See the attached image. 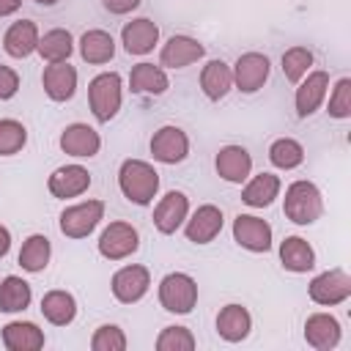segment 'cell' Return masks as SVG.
<instances>
[{
	"label": "cell",
	"instance_id": "1",
	"mask_svg": "<svg viewBox=\"0 0 351 351\" xmlns=\"http://www.w3.org/2000/svg\"><path fill=\"white\" fill-rule=\"evenodd\" d=\"M118 189L134 206H151L159 195V173L145 159H123L118 165Z\"/></svg>",
	"mask_w": 351,
	"mask_h": 351
},
{
	"label": "cell",
	"instance_id": "2",
	"mask_svg": "<svg viewBox=\"0 0 351 351\" xmlns=\"http://www.w3.org/2000/svg\"><path fill=\"white\" fill-rule=\"evenodd\" d=\"M282 214H285V219H291L293 225H302V228L318 222L324 214V195H321L318 184H313L307 178L291 181L285 186Z\"/></svg>",
	"mask_w": 351,
	"mask_h": 351
},
{
	"label": "cell",
	"instance_id": "3",
	"mask_svg": "<svg viewBox=\"0 0 351 351\" xmlns=\"http://www.w3.org/2000/svg\"><path fill=\"white\" fill-rule=\"evenodd\" d=\"M123 104V80L118 71H101L88 82V107L99 123H110Z\"/></svg>",
	"mask_w": 351,
	"mask_h": 351
},
{
	"label": "cell",
	"instance_id": "4",
	"mask_svg": "<svg viewBox=\"0 0 351 351\" xmlns=\"http://www.w3.org/2000/svg\"><path fill=\"white\" fill-rule=\"evenodd\" d=\"M162 310L173 315H189L197 304V280L186 271H167L156 288Z\"/></svg>",
	"mask_w": 351,
	"mask_h": 351
},
{
	"label": "cell",
	"instance_id": "5",
	"mask_svg": "<svg viewBox=\"0 0 351 351\" xmlns=\"http://www.w3.org/2000/svg\"><path fill=\"white\" fill-rule=\"evenodd\" d=\"M104 219V200H82V203H74V206H66L58 217V228L66 239H88L99 222Z\"/></svg>",
	"mask_w": 351,
	"mask_h": 351
},
{
	"label": "cell",
	"instance_id": "6",
	"mask_svg": "<svg viewBox=\"0 0 351 351\" xmlns=\"http://www.w3.org/2000/svg\"><path fill=\"white\" fill-rule=\"evenodd\" d=\"M307 296L318 307H337L351 299V274L340 266L326 269L307 282Z\"/></svg>",
	"mask_w": 351,
	"mask_h": 351
},
{
	"label": "cell",
	"instance_id": "7",
	"mask_svg": "<svg viewBox=\"0 0 351 351\" xmlns=\"http://www.w3.org/2000/svg\"><path fill=\"white\" fill-rule=\"evenodd\" d=\"M96 250H99V255L107 258V261H126V258H132V255L140 250V230H137L132 222L115 219V222H110V225L99 233Z\"/></svg>",
	"mask_w": 351,
	"mask_h": 351
},
{
	"label": "cell",
	"instance_id": "8",
	"mask_svg": "<svg viewBox=\"0 0 351 351\" xmlns=\"http://www.w3.org/2000/svg\"><path fill=\"white\" fill-rule=\"evenodd\" d=\"M148 151H151L154 162H159V165H181L189 156V137L181 126L165 123L151 134Z\"/></svg>",
	"mask_w": 351,
	"mask_h": 351
},
{
	"label": "cell",
	"instance_id": "9",
	"mask_svg": "<svg viewBox=\"0 0 351 351\" xmlns=\"http://www.w3.org/2000/svg\"><path fill=\"white\" fill-rule=\"evenodd\" d=\"M230 233H233V241L247 252H269L274 244L271 225L258 214H236Z\"/></svg>",
	"mask_w": 351,
	"mask_h": 351
},
{
	"label": "cell",
	"instance_id": "10",
	"mask_svg": "<svg viewBox=\"0 0 351 351\" xmlns=\"http://www.w3.org/2000/svg\"><path fill=\"white\" fill-rule=\"evenodd\" d=\"M233 71V88H239L241 93H258L271 74V60L263 52H244L236 58V63L230 66Z\"/></svg>",
	"mask_w": 351,
	"mask_h": 351
},
{
	"label": "cell",
	"instance_id": "11",
	"mask_svg": "<svg viewBox=\"0 0 351 351\" xmlns=\"http://www.w3.org/2000/svg\"><path fill=\"white\" fill-rule=\"evenodd\" d=\"M329 93V71L324 69H310L299 82H296V93H293V110L296 118H310L313 112H318V107L326 101Z\"/></svg>",
	"mask_w": 351,
	"mask_h": 351
},
{
	"label": "cell",
	"instance_id": "12",
	"mask_svg": "<svg viewBox=\"0 0 351 351\" xmlns=\"http://www.w3.org/2000/svg\"><path fill=\"white\" fill-rule=\"evenodd\" d=\"M151 288V271L143 263H126L110 277V291L121 304H137Z\"/></svg>",
	"mask_w": 351,
	"mask_h": 351
},
{
	"label": "cell",
	"instance_id": "13",
	"mask_svg": "<svg viewBox=\"0 0 351 351\" xmlns=\"http://www.w3.org/2000/svg\"><path fill=\"white\" fill-rule=\"evenodd\" d=\"M90 181H93V178H90V170L82 167V165H77V162H71V165H60V167H55V170L49 173L47 189H49L52 197L69 200V197L85 195V192L90 189Z\"/></svg>",
	"mask_w": 351,
	"mask_h": 351
},
{
	"label": "cell",
	"instance_id": "14",
	"mask_svg": "<svg viewBox=\"0 0 351 351\" xmlns=\"http://www.w3.org/2000/svg\"><path fill=\"white\" fill-rule=\"evenodd\" d=\"M186 217H189V197L181 189L165 192L154 206V228L162 236H173L178 228H184Z\"/></svg>",
	"mask_w": 351,
	"mask_h": 351
},
{
	"label": "cell",
	"instance_id": "15",
	"mask_svg": "<svg viewBox=\"0 0 351 351\" xmlns=\"http://www.w3.org/2000/svg\"><path fill=\"white\" fill-rule=\"evenodd\" d=\"M222 225H225L222 208L214 206V203H203V206H197V208L186 217V222H184V236H186V241H192V244H211V241L222 233Z\"/></svg>",
	"mask_w": 351,
	"mask_h": 351
},
{
	"label": "cell",
	"instance_id": "16",
	"mask_svg": "<svg viewBox=\"0 0 351 351\" xmlns=\"http://www.w3.org/2000/svg\"><path fill=\"white\" fill-rule=\"evenodd\" d=\"M203 55H206V47L197 38L184 36V33H176V36H170L162 44V49H159V66L162 69H186V66L203 60Z\"/></svg>",
	"mask_w": 351,
	"mask_h": 351
},
{
	"label": "cell",
	"instance_id": "17",
	"mask_svg": "<svg viewBox=\"0 0 351 351\" xmlns=\"http://www.w3.org/2000/svg\"><path fill=\"white\" fill-rule=\"evenodd\" d=\"M58 145L71 159H93L101 151V134L88 123H69L60 132Z\"/></svg>",
	"mask_w": 351,
	"mask_h": 351
},
{
	"label": "cell",
	"instance_id": "18",
	"mask_svg": "<svg viewBox=\"0 0 351 351\" xmlns=\"http://www.w3.org/2000/svg\"><path fill=\"white\" fill-rule=\"evenodd\" d=\"M343 340L340 321L332 313H310L304 321V343L315 351H332Z\"/></svg>",
	"mask_w": 351,
	"mask_h": 351
},
{
	"label": "cell",
	"instance_id": "19",
	"mask_svg": "<svg viewBox=\"0 0 351 351\" xmlns=\"http://www.w3.org/2000/svg\"><path fill=\"white\" fill-rule=\"evenodd\" d=\"M121 44L129 55H148L159 44V25L148 16H134L121 27Z\"/></svg>",
	"mask_w": 351,
	"mask_h": 351
},
{
	"label": "cell",
	"instance_id": "20",
	"mask_svg": "<svg viewBox=\"0 0 351 351\" xmlns=\"http://www.w3.org/2000/svg\"><path fill=\"white\" fill-rule=\"evenodd\" d=\"M214 170L228 184H244L252 176V156L244 145H222L214 156Z\"/></svg>",
	"mask_w": 351,
	"mask_h": 351
},
{
	"label": "cell",
	"instance_id": "21",
	"mask_svg": "<svg viewBox=\"0 0 351 351\" xmlns=\"http://www.w3.org/2000/svg\"><path fill=\"white\" fill-rule=\"evenodd\" d=\"M38 38H41V33L33 19H16L3 33V49L8 58L25 60L38 49Z\"/></svg>",
	"mask_w": 351,
	"mask_h": 351
},
{
	"label": "cell",
	"instance_id": "22",
	"mask_svg": "<svg viewBox=\"0 0 351 351\" xmlns=\"http://www.w3.org/2000/svg\"><path fill=\"white\" fill-rule=\"evenodd\" d=\"M41 88L49 101H69L77 93V69L69 60L47 63L41 71Z\"/></svg>",
	"mask_w": 351,
	"mask_h": 351
},
{
	"label": "cell",
	"instance_id": "23",
	"mask_svg": "<svg viewBox=\"0 0 351 351\" xmlns=\"http://www.w3.org/2000/svg\"><path fill=\"white\" fill-rule=\"evenodd\" d=\"M214 326H217V335H219L225 343H241V340H247L250 332H252V315H250V310H247L244 304L230 302V304L219 307Z\"/></svg>",
	"mask_w": 351,
	"mask_h": 351
},
{
	"label": "cell",
	"instance_id": "24",
	"mask_svg": "<svg viewBox=\"0 0 351 351\" xmlns=\"http://www.w3.org/2000/svg\"><path fill=\"white\" fill-rule=\"evenodd\" d=\"M170 88V77L167 69H162L159 63H137L129 71V90L137 96H162Z\"/></svg>",
	"mask_w": 351,
	"mask_h": 351
},
{
	"label": "cell",
	"instance_id": "25",
	"mask_svg": "<svg viewBox=\"0 0 351 351\" xmlns=\"http://www.w3.org/2000/svg\"><path fill=\"white\" fill-rule=\"evenodd\" d=\"M0 340L8 351H38L44 348L47 337H44V329L33 321H8L3 329H0Z\"/></svg>",
	"mask_w": 351,
	"mask_h": 351
},
{
	"label": "cell",
	"instance_id": "26",
	"mask_svg": "<svg viewBox=\"0 0 351 351\" xmlns=\"http://www.w3.org/2000/svg\"><path fill=\"white\" fill-rule=\"evenodd\" d=\"M282 192V181L280 176L274 173H258V176H250L241 186V200L250 206V208H269Z\"/></svg>",
	"mask_w": 351,
	"mask_h": 351
},
{
	"label": "cell",
	"instance_id": "27",
	"mask_svg": "<svg viewBox=\"0 0 351 351\" xmlns=\"http://www.w3.org/2000/svg\"><path fill=\"white\" fill-rule=\"evenodd\" d=\"M280 263L291 274H307L315 269V250L302 236H285L280 241Z\"/></svg>",
	"mask_w": 351,
	"mask_h": 351
},
{
	"label": "cell",
	"instance_id": "28",
	"mask_svg": "<svg viewBox=\"0 0 351 351\" xmlns=\"http://www.w3.org/2000/svg\"><path fill=\"white\" fill-rule=\"evenodd\" d=\"M77 49H80V58L90 66H104L115 58V38L112 33L101 30V27H90L80 36L77 41Z\"/></svg>",
	"mask_w": 351,
	"mask_h": 351
},
{
	"label": "cell",
	"instance_id": "29",
	"mask_svg": "<svg viewBox=\"0 0 351 351\" xmlns=\"http://www.w3.org/2000/svg\"><path fill=\"white\" fill-rule=\"evenodd\" d=\"M41 315L52 326H69L77 318V299L63 288H52L41 296Z\"/></svg>",
	"mask_w": 351,
	"mask_h": 351
},
{
	"label": "cell",
	"instance_id": "30",
	"mask_svg": "<svg viewBox=\"0 0 351 351\" xmlns=\"http://www.w3.org/2000/svg\"><path fill=\"white\" fill-rule=\"evenodd\" d=\"M230 88H233V71H230V66L225 60L214 58L200 69V90H203V96L208 101L225 99L230 93Z\"/></svg>",
	"mask_w": 351,
	"mask_h": 351
},
{
	"label": "cell",
	"instance_id": "31",
	"mask_svg": "<svg viewBox=\"0 0 351 351\" xmlns=\"http://www.w3.org/2000/svg\"><path fill=\"white\" fill-rule=\"evenodd\" d=\"M33 302V288L25 277L19 274H5L0 277V313L14 315V313H25Z\"/></svg>",
	"mask_w": 351,
	"mask_h": 351
},
{
	"label": "cell",
	"instance_id": "32",
	"mask_svg": "<svg viewBox=\"0 0 351 351\" xmlns=\"http://www.w3.org/2000/svg\"><path fill=\"white\" fill-rule=\"evenodd\" d=\"M49 258H52V244L44 233H30L22 247H19V255H16V263L22 266V271L27 274H38L49 266Z\"/></svg>",
	"mask_w": 351,
	"mask_h": 351
},
{
	"label": "cell",
	"instance_id": "33",
	"mask_svg": "<svg viewBox=\"0 0 351 351\" xmlns=\"http://www.w3.org/2000/svg\"><path fill=\"white\" fill-rule=\"evenodd\" d=\"M36 52H38L41 60H47V63H63V60H69L71 52H74V36H71L66 27H52V30H47V33L38 38V49H36Z\"/></svg>",
	"mask_w": 351,
	"mask_h": 351
},
{
	"label": "cell",
	"instance_id": "34",
	"mask_svg": "<svg viewBox=\"0 0 351 351\" xmlns=\"http://www.w3.org/2000/svg\"><path fill=\"white\" fill-rule=\"evenodd\" d=\"M269 162L277 170H296L304 162V145L293 137H277L269 145Z\"/></svg>",
	"mask_w": 351,
	"mask_h": 351
},
{
	"label": "cell",
	"instance_id": "35",
	"mask_svg": "<svg viewBox=\"0 0 351 351\" xmlns=\"http://www.w3.org/2000/svg\"><path fill=\"white\" fill-rule=\"evenodd\" d=\"M313 52L307 49V47H302V44H293V47H288L285 52H282V74H285V80L288 82H299L310 69H313Z\"/></svg>",
	"mask_w": 351,
	"mask_h": 351
},
{
	"label": "cell",
	"instance_id": "36",
	"mask_svg": "<svg viewBox=\"0 0 351 351\" xmlns=\"http://www.w3.org/2000/svg\"><path fill=\"white\" fill-rule=\"evenodd\" d=\"M156 351H192L197 346L195 335L189 326H181V324H170L165 326L159 335H156Z\"/></svg>",
	"mask_w": 351,
	"mask_h": 351
},
{
	"label": "cell",
	"instance_id": "37",
	"mask_svg": "<svg viewBox=\"0 0 351 351\" xmlns=\"http://www.w3.org/2000/svg\"><path fill=\"white\" fill-rule=\"evenodd\" d=\"M27 145V129L16 118H0V156L22 154Z\"/></svg>",
	"mask_w": 351,
	"mask_h": 351
},
{
	"label": "cell",
	"instance_id": "38",
	"mask_svg": "<svg viewBox=\"0 0 351 351\" xmlns=\"http://www.w3.org/2000/svg\"><path fill=\"white\" fill-rule=\"evenodd\" d=\"M326 112H329V118H335V121L351 118V77H340V80L332 85Z\"/></svg>",
	"mask_w": 351,
	"mask_h": 351
},
{
	"label": "cell",
	"instance_id": "39",
	"mask_svg": "<svg viewBox=\"0 0 351 351\" xmlns=\"http://www.w3.org/2000/svg\"><path fill=\"white\" fill-rule=\"evenodd\" d=\"M126 346H129L126 335L118 324H101L90 335V348L93 351H123Z\"/></svg>",
	"mask_w": 351,
	"mask_h": 351
},
{
	"label": "cell",
	"instance_id": "40",
	"mask_svg": "<svg viewBox=\"0 0 351 351\" xmlns=\"http://www.w3.org/2000/svg\"><path fill=\"white\" fill-rule=\"evenodd\" d=\"M16 93H19V74L11 66L0 63V101L14 99Z\"/></svg>",
	"mask_w": 351,
	"mask_h": 351
},
{
	"label": "cell",
	"instance_id": "41",
	"mask_svg": "<svg viewBox=\"0 0 351 351\" xmlns=\"http://www.w3.org/2000/svg\"><path fill=\"white\" fill-rule=\"evenodd\" d=\"M143 0H101L104 11L112 14V16H123V14H132Z\"/></svg>",
	"mask_w": 351,
	"mask_h": 351
},
{
	"label": "cell",
	"instance_id": "42",
	"mask_svg": "<svg viewBox=\"0 0 351 351\" xmlns=\"http://www.w3.org/2000/svg\"><path fill=\"white\" fill-rule=\"evenodd\" d=\"M22 8V0H0V19L3 16H14Z\"/></svg>",
	"mask_w": 351,
	"mask_h": 351
},
{
	"label": "cell",
	"instance_id": "43",
	"mask_svg": "<svg viewBox=\"0 0 351 351\" xmlns=\"http://www.w3.org/2000/svg\"><path fill=\"white\" fill-rule=\"evenodd\" d=\"M11 250V230L5 225H0V258H5Z\"/></svg>",
	"mask_w": 351,
	"mask_h": 351
},
{
	"label": "cell",
	"instance_id": "44",
	"mask_svg": "<svg viewBox=\"0 0 351 351\" xmlns=\"http://www.w3.org/2000/svg\"><path fill=\"white\" fill-rule=\"evenodd\" d=\"M36 5H41V8H52V5H58L60 0H33Z\"/></svg>",
	"mask_w": 351,
	"mask_h": 351
}]
</instances>
